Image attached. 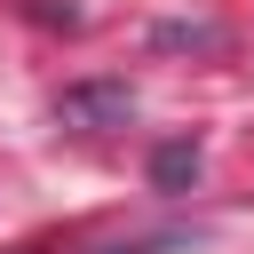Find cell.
Listing matches in <instances>:
<instances>
[{
  "label": "cell",
  "mask_w": 254,
  "mask_h": 254,
  "mask_svg": "<svg viewBox=\"0 0 254 254\" xmlns=\"http://www.w3.org/2000/svg\"><path fill=\"white\" fill-rule=\"evenodd\" d=\"M127 119H135L127 79H71L56 95V127H71V135H103V127H127Z\"/></svg>",
  "instance_id": "cell-1"
},
{
  "label": "cell",
  "mask_w": 254,
  "mask_h": 254,
  "mask_svg": "<svg viewBox=\"0 0 254 254\" xmlns=\"http://www.w3.org/2000/svg\"><path fill=\"white\" fill-rule=\"evenodd\" d=\"M198 183V143H159L151 151V190H190Z\"/></svg>",
  "instance_id": "cell-2"
}]
</instances>
